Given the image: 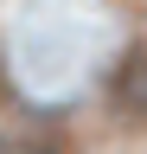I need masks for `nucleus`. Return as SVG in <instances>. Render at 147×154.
<instances>
[{"mask_svg":"<svg viewBox=\"0 0 147 154\" xmlns=\"http://www.w3.org/2000/svg\"><path fill=\"white\" fill-rule=\"evenodd\" d=\"M109 109L128 128H147V45H128L109 71Z\"/></svg>","mask_w":147,"mask_h":154,"instance_id":"f257e3e1","label":"nucleus"},{"mask_svg":"<svg viewBox=\"0 0 147 154\" xmlns=\"http://www.w3.org/2000/svg\"><path fill=\"white\" fill-rule=\"evenodd\" d=\"M19 154H70V148H64V141H51V135H39V141H26Z\"/></svg>","mask_w":147,"mask_h":154,"instance_id":"f03ea898","label":"nucleus"},{"mask_svg":"<svg viewBox=\"0 0 147 154\" xmlns=\"http://www.w3.org/2000/svg\"><path fill=\"white\" fill-rule=\"evenodd\" d=\"M0 154H19V148H13V141H7V135H0Z\"/></svg>","mask_w":147,"mask_h":154,"instance_id":"7ed1b4c3","label":"nucleus"}]
</instances>
